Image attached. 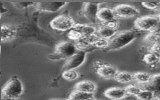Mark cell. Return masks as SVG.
Here are the masks:
<instances>
[{
  "mask_svg": "<svg viewBox=\"0 0 160 100\" xmlns=\"http://www.w3.org/2000/svg\"><path fill=\"white\" fill-rule=\"evenodd\" d=\"M41 12L36 11L31 16L26 15L25 19L16 27V36L13 46L25 43H37L51 47L54 39L38 25V18Z\"/></svg>",
  "mask_w": 160,
  "mask_h": 100,
  "instance_id": "1",
  "label": "cell"
},
{
  "mask_svg": "<svg viewBox=\"0 0 160 100\" xmlns=\"http://www.w3.org/2000/svg\"><path fill=\"white\" fill-rule=\"evenodd\" d=\"M138 33L134 30H126L117 32L108 40L107 51L119 50L130 44L137 37Z\"/></svg>",
  "mask_w": 160,
  "mask_h": 100,
  "instance_id": "2",
  "label": "cell"
},
{
  "mask_svg": "<svg viewBox=\"0 0 160 100\" xmlns=\"http://www.w3.org/2000/svg\"><path fill=\"white\" fill-rule=\"evenodd\" d=\"M23 92L21 81L17 76H12L2 88L1 91V100H15Z\"/></svg>",
  "mask_w": 160,
  "mask_h": 100,
  "instance_id": "3",
  "label": "cell"
},
{
  "mask_svg": "<svg viewBox=\"0 0 160 100\" xmlns=\"http://www.w3.org/2000/svg\"><path fill=\"white\" fill-rule=\"evenodd\" d=\"M78 51L74 44L62 41L55 45L54 51L48 55V58L52 60L67 59Z\"/></svg>",
  "mask_w": 160,
  "mask_h": 100,
  "instance_id": "4",
  "label": "cell"
},
{
  "mask_svg": "<svg viewBox=\"0 0 160 100\" xmlns=\"http://www.w3.org/2000/svg\"><path fill=\"white\" fill-rule=\"evenodd\" d=\"M75 24L74 20L69 15L68 11L55 17L49 22L52 29L62 32L71 30L74 28Z\"/></svg>",
  "mask_w": 160,
  "mask_h": 100,
  "instance_id": "5",
  "label": "cell"
},
{
  "mask_svg": "<svg viewBox=\"0 0 160 100\" xmlns=\"http://www.w3.org/2000/svg\"><path fill=\"white\" fill-rule=\"evenodd\" d=\"M159 21L157 16H144L137 18L134 24L136 29L150 32Z\"/></svg>",
  "mask_w": 160,
  "mask_h": 100,
  "instance_id": "6",
  "label": "cell"
},
{
  "mask_svg": "<svg viewBox=\"0 0 160 100\" xmlns=\"http://www.w3.org/2000/svg\"><path fill=\"white\" fill-rule=\"evenodd\" d=\"M86 59V52L84 51H78L72 56L68 58L62 68V71L66 70L74 69L81 66Z\"/></svg>",
  "mask_w": 160,
  "mask_h": 100,
  "instance_id": "7",
  "label": "cell"
},
{
  "mask_svg": "<svg viewBox=\"0 0 160 100\" xmlns=\"http://www.w3.org/2000/svg\"><path fill=\"white\" fill-rule=\"evenodd\" d=\"M113 11L116 16L124 18H132L139 14V11L138 8L127 4H121L115 6Z\"/></svg>",
  "mask_w": 160,
  "mask_h": 100,
  "instance_id": "8",
  "label": "cell"
},
{
  "mask_svg": "<svg viewBox=\"0 0 160 100\" xmlns=\"http://www.w3.org/2000/svg\"><path fill=\"white\" fill-rule=\"evenodd\" d=\"M67 4L66 2H48V1H40L34 2L32 6L40 12L43 11L54 12H56Z\"/></svg>",
  "mask_w": 160,
  "mask_h": 100,
  "instance_id": "9",
  "label": "cell"
},
{
  "mask_svg": "<svg viewBox=\"0 0 160 100\" xmlns=\"http://www.w3.org/2000/svg\"><path fill=\"white\" fill-rule=\"evenodd\" d=\"M94 66L96 67L97 74L104 79L114 78L118 71L114 66L104 64L101 61H96L94 62Z\"/></svg>",
  "mask_w": 160,
  "mask_h": 100,
  "instance_id": "10",
  "label": "cell"
},
{
  "mask_svg": "<svg viewBox=\"0 0 160 100\" xmlns=\"http://www.w3.org/2000/svg\"><path fill=\"white\" fill-rule=\"evenodd\" d=\"M99 10V4L94 2H84L81 10L82 15L92 22H96V14Z\"/></svg>",
  "mask_w": 160,
  "mask_h": 100,
  "instance_id": "11",
  "label": "cell"
},
{
  "mask_svg": "<svg viewBox=\"0 0 160 100\" xmlns=\"http://www.w3.org/2000/svg\"><path fill=\"white\" fill-rule=\"evenodd\" d=\"M104 95L111 100H121L128 96L124 89L119 87H112L106 89L104 91Z\"/></svg>",
  "mask_w": 160,
  "mask_h": 100,
  "instance_id": "12",
  "label": "cell"
},
{
  "mask_svg": "<svg viewBox=\"0 0 160 100\" xmlns=\"http://www.w3.org/2000/svg\"><path fill=\"white\" fill-rule=\"evenodd\" d=\"M16 28L8 26L2 25L1 26V42H8L12 40H14L16 36Z\"/></svg>",
  "mask_w": 160,
  "mask_h": 100,
  "instance_id": "13",
  "label": "cell"
},
{
  "mask_svg": "<svg viewBox=\"0 0 160 100\" xmlns=\"http://www.w3.org/2000/svg\"><path fill=\"white\" fill-rule=\"evenodd\" d=\"M96 88L97 87L96 84L92 81L88 80L79 81L76 83L74 86V89L86 93L94 94L96 90Z\"/></svg>",
  "mask_w": 160,
  "mask_h": 100,
  "instance_id": "14",
  "label": "cell"
},
{
  "mask_svg": "<svg viewBox=\"0 0 160 100\" xmlns=\"http://www.w3.org/2000/svg\"><path fill=\"white\" fill-rule=\"evenodd\" d=\"M97 20L101 21L102 23L115 20L116 15L112 9L108 8H102L99 9L96 14Z\"/></svg>",
  "mask_w": 160,
  "mask_h": 100,
  "instance_id": "15",
  "label": "cell"
},
{
  "mask_svg": "<svg viewBox=\"0 0 160 100\" xmlns=\"http://www.w3.org/2000/svg\"><path fill=\"white\" fill-rule=\"evenodd\" d=\"M73 28L80 32L84 38H91L94 36L96 32L94 26L86 24L76 23Z\"/></svg>",
  "mask_w": 160,
  "mask_h": 100,
  "instance_id": "16",
  "label": "cell"
},
{
  "mask_svg": "<svg viewBox=\"0 0 160 100\" xmlns=\"http://www.w3.org/2000/svg\"><path fill=\"white\" fill-rule=\"evenodd\" d=\"M116 32V30L110 29L103 24L101 27H99V29L96 31V34H98L97 36L98 37L107 40L111 39Z\"/></svg>",
  "mask_w": 160,
  "mask_h": 100,
  "instance_id": "17",
  "label": "cell"
},
{
  "mask_svg": "<svg viewBox=\"0 0 160 100\" xmlns=\"http://www.w3.org/2000/svg\"><path fill=\"white\" fill-rule=\"evenodd\" d=\"M146 89L153 92L160 90V73L151 75L149 81L146 86Z\"/></svg>",
  "mask_w": 160,
  "mask_h": 100,
  "instance_id": "18",
  "label": "cell"
},
{
  "mask_svg": "<svg viewBox=\"0 0 160 100\" xmlns=\"http://www.w3.org/2000/svg\"><path fill=\"white\" fill-rule=\"evenodd\" d=\"M92 93L83 92L76 89H74L69 94L68 99L66 100H86L93 98Z\"/></svg>",
  "mask_w": 160,
  "mask_h": 100,
  "instance_id": "19",
  "label": "cell"
},
{
  "mask_svg": "<svg viewBox=\"0 0 160 100\" xmlns=\"http://www.w3.org/2000/svg\"><path fill=\"white\" fill-rule=\"evenodd\" d=\"M114 79L120 83H128L133 81L132 74L127 71H118Z\"/></svg>",
  "mask_w": 160,
  "mask_h": 100,
  "instance_id": "20",
  "label": "cell"
},
{
  "mask_svg": "<svg viewBox=\"0 0 160 100\" xmlns=\"http://www.w3.org/2000/svg\"><path fill=\"white\" fill-rule=\"evenodd\" d=\"M142 61L144 62L146 64L154 66L158 64L160 61V58L152 52H149L145 54L142 58Z\"/></svg>",
  "mask_w": 160,
  "mask_h": 100,
  "instance_id": "21",
  "label": "cell"
},
{
  "mask_svg": "<svg viewBox=\"0 0 160 100\" xmlns=\"http://www.w3.org/2000/svg\"><path fill=\"white\" fill-rule=\"evenodd\" d=\"M133 80L140 84H148L151 74L146 72H136L132 74Z\"/></svg>",
  "mask_w": 160,
  "mask_h": 100,
  "instance_id": "22",
  "label": "cell"
},
{
  "mask_svg": "<svg viewBox=\"0 0 160 100\" xmlns=\"http://www.w3.org/2000/svg\"><path fill=\"white\" fill-rule=\"evenodd\" d=\"M91 46L99 49H106L108 45V40L97 37L95 35L92 37L91 42Z\"/></svg>",
  "mask_w": 160,
  "mask_h": 100,
  "instance_id": "23",
  "label": "cell"
},
{
  "mask_svg": "<svg viewBox=\"0 0 160 100\" xmlns=\"http://www.w3.org/2000/svg\"><path fill=\"white\" fill-rule=\"evenodd\" d=\"M136 98L138 100H154V92L146 89H142Z\"/></svg>",
  "mask_w": 160,
  "mask_h": 100,
  "instance_id": "24",
  "label": "cell"
},
{
  "mask_svg": "<svg viewBox=\"0 0 160 100\" xmlns=\"http://www.w3.org/2000/svg\"><path fill=\"white\" fill-rule=\"evenodd\" d=\"M124 89L127 95H131L136 97L140 93V92L142 89L134 84H129L127 86H126Z\"/></svg>",
  "mask_w": 160,
  "mask_h": 100,
  "instance_id": "25",
  "label": "cell"
},
{
  "mask_svg": "<svg viewBox=\"0 0 160 100\" xmlns=\"http://www.w3.org/2000/svg\"><path fill=\"white\" fill-rule=\"evenodd\" d=\"M144 41L146 42L151 43L152 45L156 44L160 42V34L149 32L145 36Z\"/></svg>",
  "mask_w": 160,
  "mask_h": 100,
  "instance_id": "26",
  "label": "cell"
},
{
  "mask_svg": "<svg viewBox=\"0 0 160 100\" xmlns=\"http://www.w3.org/2000/svg\"><path fill=\"white\" fill-rule=\"evenodd\" d=\"M61 76H62V78L65 80L73 81L76 79L78 78L79 74L78 72H76L74 69H71V70L63 71Z\"/></svg>",
  "mask_w": 160,
  "mask_h": 100,
  "instance_id": "27",
  "label": "cell"
},
{
  "mask_svg": "<svg viewBox=\"0 0 160 100\" xmlns=\"http://www.w3.org/2000/svg\"><path fill=\"white\" fill-rule=\"evenodd\" d=\"M67 37L69 39L73 40L76 42L80 40L82 38H84L80 32H79L78 30H76L74 28L69 30V31L67 34Z\"/></svg>",
  "mask_w": 160,
  "mask_h": 100,
  "instance_id": "28",
  "label": "cell"
},
{
  "mask_svg": "<svg viewBox=\"0 0 160 100\" xmlns=\"http://www.w3.org/2000/svg\"><path fill=\"white\" fill-rule=\"evenodd\" d=\"M142 5L148 9H157L160 8V2H142Z\"/></svg>",
  "mask_w": 160,
  "mask_h": 100,
  "instance_id": "29",
  "label": "cell"
},
{
  "mask_svg": "<svg viewBox=\"0 0 160 100\" xmlns=\"http://www.w3.org/2000/svg\"><path fill=\"white\" fill-rule=\"evenodd\" d=\"M14 6L19 9H26L28 7L33 6L34 2H12Z\"/></svg>",
  "mask_w": 160,
  "mask_h": 100,
  "instance_id": "30",
  "label": "cell"
},
{
  "mask_svg": "<svg viewBox=\"0 0 160 100\" xmlns=\"http://www.w3.org/2000/svg\"><path fill=\"white\" fill-rule=\"evenodd\" d=\"M103 25H104L105 26L112 29H115L116 30L118 26V23L116 20H112V21H109L108 22H106L104 23H102Z\"/></svg>",
  "mask_w": 160,
  "mask_h": 100,
  "instance_id": "31",
  "label": "cell"
},
{
  "mask_svg": "<svg viewBox=\"0 0 160 100\" xmlns=\"http://www.w3.org/2000/svg\"><path fill=\"white\" fill-rule=\"evenodd\" d=\"M149 51L154 52L160 58V42L156 44L152 45L149 49Z\"/></svg>",
  "mask_w": 160,
  "mask_h": 100,
  "instance_id": "32",
  "label": "cell"
},
{
  "mask_svg": "<svg viewBox=\"0 0 160 100\" xmlns=\"http://www.w3.org/2000/svg\"><path fill=\"white\" fill-rule=\"evenodd\" d=\"M6 12H8V9L4 7L3 2L2 1H0V18L3 14L6 13Z\"/></svg>",
  "mask_w": 160,
  "mask_h": 100,
  "instance_id": "33",
  "label": "cell"
},
{
  "mask_svg": "<svg viewBox=\"0 0 160 100\" xmlns=\"http://www.w3.org/2000/svg\"><path fill=\"white\" fill-rule=\"evenodd\" d=\"M150 32H154V33H157V34H160V21L154 27V28L152 29V30Z\"/></svg>",
  "mask_w": 160,
  "mask_h": 100,
  "instance_id": "34",
  "label": "cell"
},
{
  "mask_svg": "<svg viewBox=\"0 0 160 100\" xmlns=\"http://www.w3.org/2000/svg\"><path fill=\"white\" fill-rule=\"evenodd\" d=\"M154 98L155 100H160V90L154 92Z\"/></svg>",
  "mask_w": 160,
  "mask_h": 100,
  "instance_id": "35",
  "label": "cell"
},
{
  "mask_svg": "<svg viewBox=\"0 0 160 100\" xmlns=\"http://www.w3.org/2000/svg\"><path fill=\"white\" fill-rule=\"evenodd\" d=\"M86 100H98V99H96V98H94V97H93V98H91L86 99Z\"/></svg>",
  "mask_w": 160,
  "mask_h": 100,
  "instance_id": "36",
  "label": "cell"
},
{
  "mask_svg": "<svg viewBox=\"0 0 160 100\" xmlns=\"http://www.w3.org/2000/svg\"><path fill=\"white\" fill-rule=\"evenodd\" d=\"M157 17L158 18V19H159V20L160 21V12L157 15Z\"/></svg>",
  "mask_w": 160,
  "mask_h": 100,
  "instance_id": "37",
  "label": "cell"
},
{
  "mask_svg": "<svg viewBox=\"0 0 160 100\" xmlns=\"http://www.w3.org/2000/svg\"><path fill=\"white\" fill-rule=\"evenodd\" d=\"M51 100H61V99H51Z\"/></svg>",
  "mask_w": 160,
  "mask_h": 100,
  "instance_id": "38",
  "label": "cell"
},
{
  "mask_svg": "<svg viewBox=\"0 0 160 100\" xmlns=\"http://www.w3.org/2000/svg\"><path fill=\"white\" fill-rule=\"evenodd\" d=\"M1 46H0V52H1Z\"/></svg>",
  "mask_w": 160,
  "mask_h": 100,
  "instance_id": "39",
  "label": "cell"
},
{
  "mask_svg": "<svg viewBox=\"0 0 160 100\" xmlns=\"http://www.w3.org/2000/svg\"><path fill=\"white\" fill-rule=\"evenodd\" d=\"M0 75H1V71H0Z\"/></svg>",
  "mask_w": 160,
  "mask_h": 100,
  "instance_id": "40",
  "label": "cell"
},
{
  "mask_svg": "<svg viewBox=\"0 0 160 100\" xmlns=\"http://www.w3.org/2000/svg\"><path fill=\"white\" fill-rule=\"evenodd\" d=\"M159 9H160V8H159Z\"/></svg>",
  "mask_w": 160,
  "mask_h": 100,
  "instance_id": "41",
  "label": "cell"
}]
</instances>
